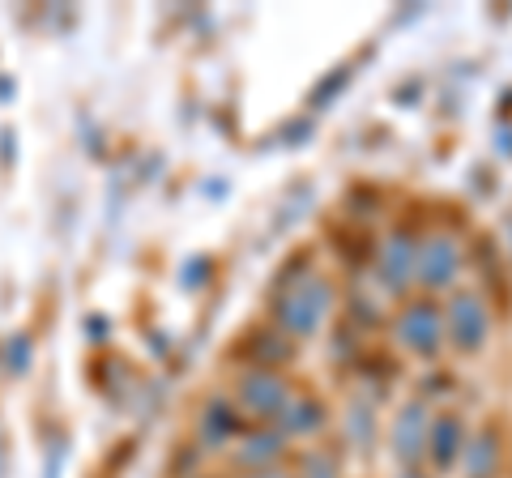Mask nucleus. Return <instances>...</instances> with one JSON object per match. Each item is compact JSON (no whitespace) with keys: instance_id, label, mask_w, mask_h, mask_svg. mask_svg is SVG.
<instances>
[{"instance_id":"1","label":"nucleus","mask_w":512,"mask_h":478,"mask_svg":"<svg viewBox=\"0 0 512 478\" xmlns=\"http://www.w3.org/2000/svg\"><path fill=\"white\" fill-rule=\"evenodd\" d=\"M333 308V286L325 278H299L291 291L278 299V325L286 333H299V338H308L325 325V316Z\"/></svg>"},{"instance_id":"2","label":"nucleus","mask_w":512,"mask_h":478,"mask_svg":"<svg viewBox=\"0 0 512 478\" xmlns=\"http://www.w3.org/2000/svg\"><path fill=\"white\" fill-rule=\"evenodd\" d=\"M397 338L410 346L414 355H436L444 342V312L436 304H410L397 316Z\"/></svg>"},{"instance_id":"3","label":"nucleus","mask_w":512,"mask_h":478,"mask_svg":"<svg viewBox=\"0 0 512 478\" xmlns=\"http://www.w3.org/2000/svg\"><path fill=\"white\" fill-rule=\"evenodd\" d=\"M487 304L478 295H457L453 304H448V321H444V329L453 333V342L461 346V350H478L483 346V338H487Z\"/></svg>"},{"instance_id":"4","label":"nucleus","mask_w":512,"mask_h":478,"mask_svg":"<svg viewBox=\"0 0 512 478\" xmlns=\"http://www.w3.org/2000/svg\"><path fill=\"white\" fill-rule=\"evenodd\" d=\"M414 274H419L423 286H431V291H440V286L453 282L457 274V244L453 239H423V248L414 252Z\"/></svg>"},{"instance_id":"5","label":"nucleus","mask_w":512,"mask_h":478,"mask_svg":"<svg viewBox=\"0 0 512 478\" xmlns=\"http://www.w3.org/2000/svg\"><path fill=\"white\" fill-rule=\"evenodd\" d=\"M427 410L423 402H410L402 414H397V423H393V453L397 461H406V466H414L423 453H427Z\"/></svg>"},{"instance_id":"6","label":"nucleus","mask_w":512,"mask_h":478,"mask_svg":"<svg viewBox=\"0 0 512 478\" xmlns=\"http://www.w3.org/2000/svg\"><path fill=\"white\" fill-rule=\"evenodd\" d=\"M239 397H244V406L252 410V414H282V406H286V385L274 376V372H248L244 376V385H239Z\"/></svg>"},{"instance_id":"7","label":"nucleus","mask_w":512,"mask_h":478,"mask_svg":"<svg viewBox=\"0 0 512 478\" xmlns=\"http://www.w3.org/2000/svg\"><path fill=\"white\" fill-rule=\"evenodd\" d=\"M427 449H431V457H436V466H440V470L457 466L461 449H466V432H461V419H457V414H440V419L431 423Z\"/></svg>"},{"instance_id":"8","label":"nucleus","mask_w":512,"mask_h":478,"mask_svg":"<svg viewBox=\"0 0 512 478\" xmlns=\"http://www.w3.org/2000/svg\"><path fill=\"white\" fill-rule=\"evenodd\" d=\"M380 278L389 291H402V286L414 278V244L406 235H393L380 252Z\"/></svg>"},{"instance_id":"9","label":"nucleus","mask_w":512,"mask_h":478,"mask_svg":"<svg viewBox=\"0 0 512 478\" xmlns=\"http://www.w3.org/2000/svg\"><path fill=\"white\" fill-rule=\"evenodd\" d=\"M461 461H466V474L470 478H491L495 466H500V436L491 432V427H483L466 449H461Z\"/></svg>"},{"instance_id":"10","label":"nucleus","mask_w":512,"mask_h":478,"mask_svg":"<svg viewBox=\"0 0 512 478\" xmlns=\"http://www.w3.org/2000/svg\"><path fill=\"white\" fill-rule=\"evenodd\" d=\"M282 432H291V436H308L316 432L320 423H325V406L312 402V397H286V406H282Z\"/></svg>"},{"instance_id":"11","label":"nucleus","mask_w":512,"mask_h":478,"mask_svg":"<svg viewBox=\"0 0 512 478\" xmlns=\"http://www.w3.org/2000/svg\"><path fill=\"white\" fill-rule=\"evenodd\" d=\"M282 457V436L278 432H256V436H248L244 440V449H239V461L244 466H269V461H278Z\"/></svg>"},{"instance_id":"12","label":"nucleus","mask_w":512,"mask_h":478,"mask_svg":"<svg viewBox=\"0 0 512 478\" xmlns=\"http://www.w3.org/2000/svg\"><path fill=\"white\" fill-rule=\"evenodd\" d=\"M235 427H239L235 410H231L227 402H210V410H205V436L218 444V440H231V436H235Z\"/></svg>"},{"instance_id":"13","label":"nucleus","mask_w":512,"mask_h":478,"mask_svg":"<svg viewBox=\"0 0 512 478\" xmlns=\"http://www.w3.org/2000/svg\"><path fill=\"white\" fill-rule=\"evenodd\" d=\"M308 478H338V470H333V461L329 457H308Z\"/></svg>"},{"instance_id":"14","label":"nucleus","mask_w":512,"mask_h":478,"mask_svg":"<svg viewBox=\"0 0 512 478\" xmlns=\"http://www.w3.org/2000/svg\"><path fill=\"white\" fill-rule=\"evenodd\" d=\"M252 478H282V474H252Z\"/></svg>"},{"instance_id":"15","label":"nucleus","mask_w":512,"mask_h":478,"mask_svg":"<svg viewBox=\"0 0 512 478\" xmlns=\"http://www.w3.org/2000/svg\"><path fill=\"white\" fill-rule=\"evenodd\" d=\"M406 478H419V474H406Z\"/></svg>"}]
</instances>
